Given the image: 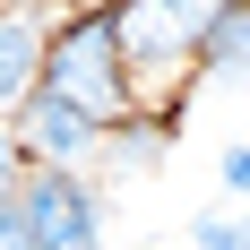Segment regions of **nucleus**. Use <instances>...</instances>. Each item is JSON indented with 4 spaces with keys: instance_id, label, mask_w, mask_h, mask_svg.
Segmentation results:
<instances>
[{
    "instance_id": "20e7f679",
    "label": "nucleus",
    "mask_w": 250,
    "mask_h": 250,
    "mask_svg": "<svg viewBox=\"0 0 250 250\" xmlns=\"http://www.w3.org/2000/svg\"><path fill=\"white\" fill-rule=\"evenodd\" d=\"M18 199L35 216V233H43V250H95L104 242V199L78 173H26Z\"/></svg>"
},
{
    "instance_id": "f257e3e1",
    "label": "nucleus",
    "mask_w": 250,
    "mask_h": 250,
    "mask_svg": "<svg viewBox=\"0 0 250 250\" xmlns=\"http://www.w3.org/2000/svg\"><path fill=\"white\" fill-rule=\"evenodd\" d=\"M43 86H52L61 104H78L95 129H129V121H138V78H129L121 35H112V18H104V9H86V18H69L61 35H52Z\"/></svg>"
},
{
    "instance_id": "6e6552de",
    "label": "nucleus",
    "mask_w": 250,
    "mask_h": 250,
    "mask_svg": "<svg viewBox=\"0 0 250 250\" xmlns=\"http://www.w3.org/2000/svg\"><path fill=\"white\" fill-rule=\"evenodd\" d=\"M18 181H26V147H18V129L0 121V199H18Z\"/></svg>"
},
{
    "instance_id": "39448f33",
    "label": "nucleus",
    "mask_w": 250,
    "mask_h": 250,
    "mask_svg": "<svg viewBox=\"0 0 250 250\" xmlns=\"http://www.w3.org/2000/svg\"><path fill=\"white\" fill-rule=\"evenodd\" d=\"M43 52H52V35L35 26V9H0V112H18L43 86Z\"/></svg>"
},
{
    "instance_id": "7ed1b4c3",
    "label": "nucleus",
    "mask_w": 250,
    "mask_h": 250,
    "mask_svg": "<svg viewBox=\"0 0 250 250\" xmlns=\"http://www.w3.org/2000/svg\"><path fill=\"white\" fill-rule=\"evenodd\" d=\"M9 129H18V147L35 155V173H69V164L104 155V138H112V129H95L78 104H61L52 86H35V95L9 112Z\"/></svg>"
},
{
    "instance_id": "423d86ee",
    "label": "nucleus",
    "mask_w": 250,
    "mask_h": 250,
    "mask_svg": "<svg viewBox=\"0 0 250 250\" xmlns=\"http://www.w3.org/2000/svg\"><path fill=\"white\" fill-rule=\"evenodd\" d=\"M207 69H250V0H233V18L207 43Z\"/></svg>"
},
{
    "instance_id": "1a4fd4ad",
    "label": "nucleus",
    "mask_w": 250,
    "mask_h": 250,
    "mask_svg": "<svg viewBox=\"0 0 250 250\" xmlns=\"http://www.w3.org/2000/svg\"><path fill=\"white\" fill-rule=\"evenodd\" d=\"M216 181H225V199H250V147H225Z\"/></svg>"
},
{
    "instance_id": "9d476101",
    "label": "nucleus",
    "mask_w": 250,
    "mask_h": 250,
    "mask_svg": "<svg viewBox=\"0 0 250 250\" xmlns=\"http://www.w3.org/2000/svg\"><path fill=\"white\" fill-rule=\"evenodd\" d=\"M181 250H190V242H181Z\"/></svg>"
},
{
    "instance_id": "0eeeda50",
    "label": "nucleus",
    "mask_w": 250,
    "mask_h": 250,
    "mask_svg": "<svg viewBox=\"0 0 250 250\" xmlns=\"http://www.w3.org/2000/svg\"><path fill=\"white\" fill-rule=\"evenodd\" d=\"M0 250H43V233H35L26 199H0Z\"/></svg>"
},
{
    "instance_id": "f03ea898",
    "label": "nucleus",
    "mask_w": 250,
    "mask_h": 250,
    "mask_svg": "<svg viewBox=\"0 0 250 250\" xmlns=\"http://www.w3.org/2000/svg\"><path fill=\"white\" fill-rule=\"evenodd\" d=\"M225 18H233V0H121V9H112V35H121L129 78L155 86V78L199 69Z\"/></svg>"
}]
</instances>
